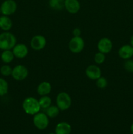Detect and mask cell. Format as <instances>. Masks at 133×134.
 I'll return each instance as SVG.
<instances>
[{
    "mask_svg": "<svg viewBox=\"0 0 133 134\" xmlns=\"http://www.w3.org/2000/svg\"><path fill=\"white\" fill-rule=\"evenodd\" d=\"M22 108L27 115H35V114L40 112V106L39 100L33 97H28L23 100L22 103Z\"/></svg>",
    "mask_w": 133,
    "mask_h": 134,
    "instance_id": "1",
    "label": "cell"
},
{
    "mask_svg": "<svg viewBox=\"0 0 133 134\" xmlns=\"http://www.w3.org/2000/svg\"><path fill=\"white\" fill-rule=\"evenodd\" d=\"M16 44V38L9 31L0 34V49L3 51L11 50Z\"/></svg>",
    "mask_w": 133,
    "mask_h": 134,
    "instance_id": "2",
    "label": "cell"
},
{
    "mask_svg": "<svg viewBox=\"0 0 133 134\" xmlns=\"http://www.w3.org/2000/svg\"><path fill=\"white\" fill-rule=\"evenodd\" d=\"M56 105L60 111L69 109L72 105V99L70 95L65 92H61L56 97Z\"/></svg>",
    "mask_w": 133,
    "mask_h": 134,
    "instance_id": "3",
    "label": "cell"
},
{
    "mask_svg": "<svg viewBox=\"0 0 133 134\" xmlns=\"http://www.w3.org/2000/svg\"><path fill=\"white\" fill-rule=\"evenodd\" d=\"M33 122L37 129L43 130L46 129L49 124V117L44 113L39 112L33 115Z\"/></svg>",
    "mask_w": 133,
    "mask_h": 134,
    "instance_id": "4",
    "label": "cell"
},
{
    "mask_svg": "<svg viewBox=\"0 0 133 134\" xmlns=\"http://www.w3.org/2000/svg\"><path fill=\"white\" fill-rule=\"evenodd\" d=\"M84 47V40L81 37H73L69 43V50L74 54H78L82 52Z\"/></svg>",
    "mask_w": 133,
    "mask_h": 134,
    "instance_id": "5",
    "label": "cell"
},
{
    "mask_svg": "<svg viewBox=\"0 0 133 134\" xmlns=\"http://www.w3.org/2000/svg\"><path fill=\"white\" fill-rule=\"evenodd\" d=\"M3 15L10 16L14 14L17 9V4L14 0H5L0 6Z\"/></svg>",
    "mask_w": 133,
    "mask_h": 134,
    "instance_id": "6",
    "label": "cell"
},
{
    "mask_svg": "<svg viewBox=\"0 0 133 134\" xmlns=\"http://www.w3.org/2000/svg\"><path fill=\"white\" fill-rule=\"evenodd\" d=\"M28 74V69L25 65H17L13 69L11 75L16 81H23L27 78Z\"/></svg>",
    "mask_w": 133,
    "mask_h": 134,
    "instance_id": "7",
    "label": "cell"
},
{
    "mask_svg": "<svg viewBox=\"0 0 133 134\" xmlns=\"http://www.w3.org/2000/svg\"><path fill=\"white\" fill-rule=\"evenodd\" d=\"M30 45L32 49L37 51H40L46 45V39L43 35H35L30 41Z\"/></svg>",
    "mask_w": 133,
    "mask_h": 134,
    "instance_id": "8",
    "label": "cell"
},
{
    "mask_svg": "<svg viewBox=\"0 0 133 134\" xmlns=\"http://www.w3.org/2000/svg\"><path fill=\"white\" fill-rule=\"evenodd\" d=\"M112 48H113V43L109 38H102L97 43V48L99 51L104 54H108L110 52Z\"/></svg>",
    "mask_w": 133,
    "mask_h": 134,
    "instance_id": "9",
    "label": "cell"
},
{
    "mask_svg": "<svg viewBox=\"0 0 133 134\" xmlns=\"http://www.w3.org/2000/svg\"><path fill=\"white\" fill-rule=\"evenodd\" d=\"M13 52L14 55V57L19 59L24 58L28 54L29 50L27 46L23 43L16 44L13 47Z\"/></svg>",
    "mask_w": 133,
    "mask_h": 134,
    "instance_id": "10",
    "label": "cell"
},
{
    "mask_svg": "<svg viewBox=\"0 0 133 134\" xmlns=\"http://www.w3.org/2000/svg\"><path fill=\"white\" fill-rule=\"evenodd\" d=\"M87 78L91 80H96L101 77V70L100 68L96 65H90L85 71Z\"/></svg>",
    "mask_w": 133,
    "mask_h": 134,
    "instance_id": "11",
    "label": "cell"
},
{
    "mask_svg": "<svg viewBox=\"0 0 133 134\" xmlns=\"http://www.w3.org/2000/svg\"><path fill=\"white\" fill-rule=\"evenodd\" d=\"M118 54L123 60H129L133 57V47L130 44H124L119 49Z\"/></svg>",
    "mask_w": 133,
    "mask_h": 134,
    "instance_id": "12",
    "label": "cell"
},
{
    "mask_svg": "<svg viewBox=\"0 0 133 134\" xmlns=\"http://www.w3.org/2000/svg\"><path fill=\"white\" fill-rule=\"evenodd\" d=\"M65 8L70 14H76L80 9L78 0H65Z\"/></svg>",
    "mask_w": 133,
    "mask_h": 134,
    "instance_id": "13",
    "label": "cell"
},
{
    "mask_svg": "<svg viewBox=\"0 0 133 134\" xmlns=\"http://www.w3.org/2000/svg\"><path fill=\"white\" fill-rule=\"evenodd\" d=\"M71 131V126L66 122H61L58 123L55 128L56 134H70Z\"/></svg>",
    "mask_w": 133,
    "mask_h": 134,
    "instance_id": "14",
    "label": "cell"
},
{
    "mask_svg": "<svg viewBox=\"0 0 133 134\" xmlns=\"http://www.w3.org/2000/svg\"><path fill=\"white\" fill-rule=\"evenodd\" d=\"M51 90H52V85L50 82L46 81L40 82L37 88V92L38 94L41 96H48L51 92Z\"/></svg>",
    "mask_w": 133,
    "mask_h": 134,
    "instance_id": "15",
    "label": "cell"
},
{
    "mask_svg": "<svg viewBox=\"0 0 133 134\" xmlns=\"http://www.w3.org/2000/svg\"><path fill=\"white\" fill-rule=\"evenodd\" d=\"M12 27L13 22L9 16L3 15L0 16V29L4 31H9Z\"/></svg>",
    "mask_w": 133,
    "mask_h": 134,
    "instance_id": "16",
    "label": "cell"
},
{
    "mask_svg": "<svg viewBox=\"0 0 133 134\" xmlns=\"http://www.w3.org/2000/svg\"><path fill=\"white\" fill-rule=\"evenodd\" d=\"M14 58V55L11 50H5L2 52L1 54V59L5 64L12 62Z\"/></svg>",
    "mask_w": 133,
    "mask_h": 134,
    "instance_id": "17",
    "label": "cell"
},
{
    "mask_svg": "<svg viewBox=\"0 0 133 134\" xmlns=\"http://www.w3.org/2000/svg\"><path fill=\"white\" fill-rule=\"evenodd\" d=\"M60 112V109L57 105H50L46 109V114L51 119L57 117Z\"/></svg>",
    "mask_w": 133,
    "mask_h": 134,
    "instance_id": "18",
    "label": "cell"
},
{
    "mask_svg": "<svg viewBox=\"0 0 133 134\" xmlns=\"http://www.w3.org/2000/svg\"><path fill=\"white\" fill-rule=\"evenodd\" d=\"M48 4L52 9L59 10L65 7V0H49Z\"/></svg>",
    "mask_w": 133,
    "mask_h": 134,
    "instance_id": "19",
    "label": "cell"
},
{
    "mask_svg": "<svg viewBox=\"0 0 133 134\" xmlns=\"http://www.w3.org/2000/svg\"><path fill=\"white\" fill-rule=\"evenodd\" d=\"M39 104H40V108L45 109H46L48 107L51 105L52 103V99L48 96H43L39 100Z\"/></svg>",
    "mask_w": 133,
    "mask_h": 134,
    "instance_id": "20",
    "label": "cell"
},
{
    "mask_svg": "<svg viewBox=\"0 0 133 134\" xmlns=\"http://www.w3.org/2000/svg\"><path fill=\"white\" fill-rule=\"evenodd\" d=\"M9 90V85L5 79L0 78V96L6 95Z\"/></svg>",
    "mask_w": 133,
    "mask_h": 134,
    "instance_id": "21",
    "label": "cell"
},
{
    "mask_svg": "<svg viewBox=\"0 0 133 134\" xmlns=\"http://www.w3.org/2000/svg\"><path fill=\"white\" fill-rule=\"evenodd\" d=\"M12 71H13V69L10 65H7V64L3 65L0 68V73L4 77H8L9 75H11Z\"/></svg>",
    "mask_w": 133,
    "mask_h": 134,
    "instance_id": "22",
    "label": "cell"
},
{
    "mask_svg": "<svg viewBox=\"0 0 133 134\" xmlns=\"http://www.w3.org/2000/svg\"><path fill=\"white\" fill-rule=\"evenodd\" d=\"M108 81L106 78L103 77H100L98 79L96 80V85L99 88L104 89L108 86Z\"/></svg>",
    "mask_w": 133,
    "mask_h": 134,
    "instance_id": "23",
    "label": "cell"
},
{
    "mask_svg": "<svg viewBox=\"0 0 133 134\" xmlns=\"http://www.w3.org/2000/svg\"><path fill=\"white\" fill-rule=\"evenodd\" d=\"M105 54L99 52V51L96 52L94 56V60L96 64H102L105 61Z\"/></svg>",
    "mask_w": 133,
    "mask_h": 134,
    "instance_id": "24",
    "label": "cell"
},
{
    "mask_svg": "<svg viewBox=\"0 0 133 134\" xmlns=\"http://www.w3.org/2000/svg\"><path fill=\"white\" fill-rule=\"evenodd\" d=\"M124 68L129 73H133V60L129 59L124 63Z\"/></svg>",
    "mask_w": 133,
    "mask_h": 134,
    "instance_id": "25",
    "label": "cell"
},
{
    "mask_svg": "<svg viewBox=\"0 0 133 134\" xmlns=\"http://www.w3.org/2000/svg\"><path fill=\"white\" fill-rule=\"evenodd\" d=\"M72 34L74 37H80L81 34H82V31H81V30L80 28L76 27V28L73 30Z\"/></svg>",
    "mask_w": 133,
    "mask_h": 134,
    "instance_id": "26",
    "label": "cell"
},
{
    "mask_svg": "<svg viewBox=\"0 0 133 134\" xmlns=\"http://www.w3.org/2000/svg\"><path fill=\"white\" fill-rule=\"evenodd\" d=\"M130 45L133 47V35H132L131 37H130Z\"/></svg>",
    "mask_w": 133,
    "mask_h": 134,
    "instance_id": "27",
    "label": "cell"
},
{
    "mask_svg": "<svg viewBox=\"0 0 133 134\" xmlns=\"http://www.w3.org/2000/svg\"><path fill=\"white\" fill-rule=\"evenodd\" d=\"M130 132L132 134H133V123L132 124L131 126H130Z\"/></svg>",
    "mask_w": 133,
    "mask_h": 134,
    "instance_id": "28",
    "label": "cell"
},
{
    "mask_svg": "<svg viewBox=\"0 0 133 134\" xmlns=\"http://www.w3.org/2000/svg\"><path fill=\"white\" fill-rule=\"evenodd\" d=\"M48 134H56L55 133H48Z\"/></svg>",
    "mask_w": 133,
    "mask_h": 134,
    "instance_id": "29",
    "label": "cell"
},
{
    "mask_svg": "<svg viewBox=\"0 0 133 134\" xmlns=\"http://www.w3.org/2000/svg\"><path fill=\"white\" fill-rule=\"evenodd\" d=\"M0 13H1V8H0Z\"/></svg>",
    "mask_w": 133,
    "mask_h": 134,
    "instance_id": "30",
    "label": "cell"
}]
</instances>
